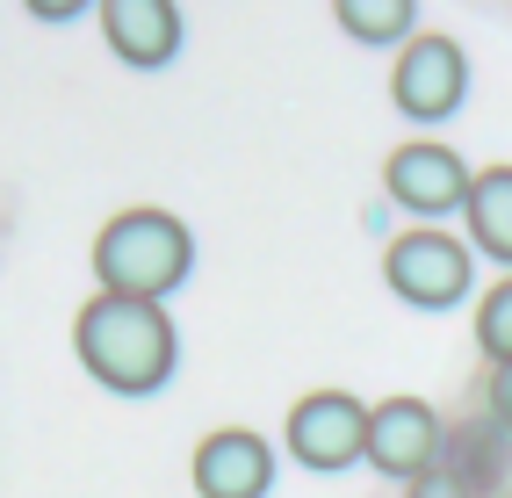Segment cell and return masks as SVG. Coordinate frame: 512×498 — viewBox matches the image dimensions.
Segmentation results:
<instances>
[{
    "instance_id": "cell-1",
    "label": "cell",
    "mask_w": 512,
    "mask_h": 498,
    "mask_svg": "<svg viewBox=\"0 0 512 498\" xmlns=\"http://www.w3.org/2000/svg\"><path fill=\"white\" fill-rule=\"evenodd\" d=\"M73 347L87 361V376L116 397H152L181 361L174 318L159 304H138V296H87L73 318Z\"/></svg>"
},
{
    "instance_id": "cell-2",
    "label": "cell",
    "mask_w": 512,
    "mask_h": 498,
    "mask_svg": "<svg viewBox=\"0 0 512 498\" xmlns=\"http://www.w3.org/2000/svg\"><path fill=\"white\" fill-rule=\"evenodd\" d=\"M188 260H195V239L174 210H116L94 239V282H101V296L159 304V296L181 289Z\"/></svg>"
},
{
    "instance_id": "cell-3",
    "label": "cell",
    "mask_w": 512,
    "mask_h": 498,
    "mask_svg": "<svg viewBox=\"0 0 512 498\" xmlns=\"http://www.w3.org/2000/svg\"><path fill=\"white\" fill-rule=\"evenodd\" d=\"M383 282L412 311H455L469 296V246L448 231H397L383 253Z\"/></svg>"
},
{
    "instance_id": "cell-4",
    "label": "cell",
    "mask_w": 512,
    "mask_h": 498,
    "mask_svg": "<svg viewBox=\"0 0 512 498\" xmlns=\"http://www.w3.org/2000/svg\"><path fill=\"white\" fill-rule=\"evenodd\" d=\"M282 441L303 470H347L368 455V405L354 390H311L282 419Z\"/></svg>"
},
{
    "instance_id": "cell-5",
    "label": "cell",
    "mask_w": 512,
    "mask_h": 498,
    "mask_svg": "<svg viewBox=\"0 0 512 498\" xmlns=\"http://www.w3.org/2000/svg\"><path fill=\"white\" fill-rule=\"evenodd\" d=\"M469 94V58L455 37H412L390 65V102L412 123H448Z\"/></svg>"
},
{
    "instance_id": "cell-6",
    "label": "cell",
    "mask_w": 512,
    "mask_h": 498,
    "mask_svg": "<svg viewBox=\"0 0 512 498\" xmlns=\"http://www.w3.org/2000/svg\"><path fill=\"white\" fill-rule=\"evenodd\" d=\"M469 181H476V174L462 166V152L433 145V138H412V145H397V152L383 159L390 203L412 210V217H448V210H462V203H469Z\"/></svg>"
},
{
    "instance_id": "cell-7",
    "label": "cell",
    "mask_w": 512,
    "mask_h": 498,
    "mask_svg": "<svg viewBox=\"0 0 512 498\" xmlns=\"http://www.w3.org/2000/svg\"><path fill=\"white\" fill-rule=\"evenodd\" d=\"M383 477H404L419 484L426 470H440V412L426 397H383V405H368V455Z\"/></svg>"
},
{
    "instance_id": "cell-8",
    "label": "cell",
    "mask_w": 512,
    "mask_h": 498,
    "mask_svg": "<svg viewBox=\"0 0 512 498\" xmlns=\"http://www.w3.org/2000/svg\"><path fill=\"white\" fill-rule=\"evenodd\" d=\"M195 498H267L275 491V448L246 426H217L195 448Z\"/></svg>"
},
{
    "instance_id": "cell-9",
    "label": "cell",
    "mask_w": 512,
    "mask_h": 498,
    "mask_svg": "<svg viewBox=\"0 0 512 498\" xmlns=\"http://www.w3.org/2000/svg\"><path fill=\"white\" fill-rule=\"evenodd\" d=\"M101 37L123 65H138V73H159V65H174L181 51V15L166 8V0H101Z\"/></svg>"
},
{
    "instance_id": "cell-10",
    "label": "cell",
    "mask_w": 512,
    "mask_h": 498,
    "mask_svg": "<svg viewBox=\"0 0 512 498\" xmlns=\"http://www.w3.org/2000/svg\"><path fill=\"white\" fill-rule=\"evenodd\" d=\"M462 217H469V239L512 268V166H484V174L469 181Z\"/></svg>"
},
{
    "instance_id": "cell-11",
    "label": "cell",
    "mask_w": 512,
    "mask_h": 498,
    "mask_svg": "<svg viewBox=\"0 0 512 498\" xmlns=\"http://www.w3.org/2000/svg\"><path fill=\"white\" fill-rule=\"evenodd\" d=\"M332 22L347 29L354 44H412V0H339Z\"/></svg>"
},
{
    "instance_id": "cell-12",
    "label": "cell",
    "mask_w": 512,
    "mask_h": 498,
    "mask_svg": "<svg viewBox=\"0 0 512 498\" xmlns=\"http://www.w3.org/2000/svg\"><path fill=\"white\" fill-rule=\"evenodd\" d=\"M476 347H484L498 369L512 361V275L498 289H484V304H476Z\"/></svg>"
},
{
    "instance_id": "cell-13",
    "label": "cell",
    "mask_w": 512,
    "mask_h": 498,
    "mask_svg": "<svg viewBox=\"0 0 512 498\" xmlns=\"http://www.w3.org/2000/svg\"><path fill=\"white\" fill-rule=\"evenodd\" d=\"M404 498H469V484L455 477V470H426L412 491H404Z\"/></svg>"
},
{
    "instance_id": "cell-14",
    "label": "cell",
    "mask_w": 512,
    "mask_h": 498,
    "mask_svg": "<svg viewBox=\"0 0 512 498\" xmlns=\"http://www.w3.org/2000/svg\"><path fill=\"white\" fill-rule=\"evenodd\" d=\"M491 412L512 426V361H505V369H491Z\"/></svg>"
}]
</instances>
